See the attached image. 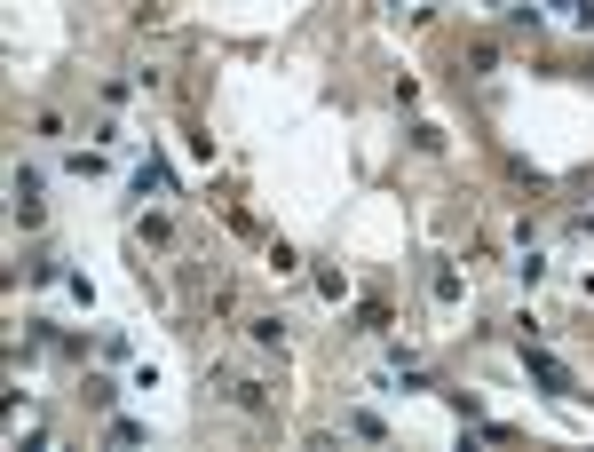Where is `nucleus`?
Returning a JSON list of instances; mask_svg holds the SVG:
<instances>
[{"instance_id":"f257e3e1","label":"nucleus","mask_w":594,"mask_h":452,"mask_svg":"<svg viewBox=\"0 0 594 452\" xmlns=\"http://www.w3.org/2000/svg\"><path fill=\"white\" fill-rule=\"evenodd\" d=\"M555 8H563L571 24H594V0H555Z\"/></svg>"}]
</instances>
